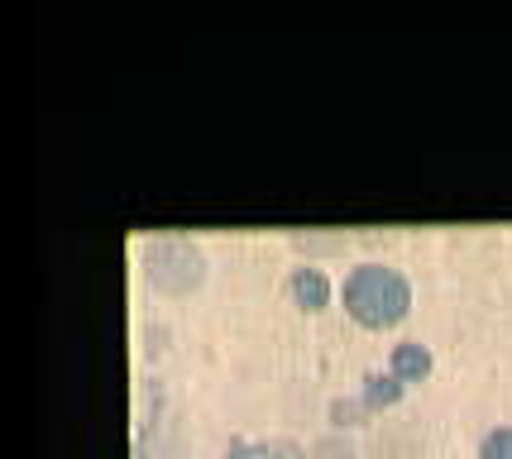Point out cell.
Masks as SVG:
<instances>
[{
  "label": "cell",
  "mask_w": 512,
  "mask_h": 459,
  "mask_svg": "<svg viewBox=\"0 0 512 459\" xmlns=\"http://www.w3.org/2000/svg\"><path fill=\"white\" fill-rule=\"evenodd\" d=\"M398 397H402V378H398V373H369V378H364V407H369V412L393 407Z\"/></svg>",
  "instance_id": "6"
},
{
  "label": "cell",
  "mask_w": 512,
  "mask_h": 459,
  "mask_svg": "<svg viewBox=\"0 0 512 459\" xmlns=\"http://www.w3.org/2000/svg\"><path fill=\"white\" fill-rule=\"evenodd\" d=\"M288 287H292V297H297V306H307V311H321V306L331 302V278L321 273V268H312V263H302V268H292V278H288Z\"/></svg>",
  "instance_id": "3"
},
{
  "label": "cell",
  "mask_w": 512,
  "mask_h": 459,
  "mask_svg": "<svg viewBox=\"0 0 512 459\" xmlns=\"http://www.w3.org/2000/svg\"><path fill=\"white\" fill-rule=\"evenodd\" d=\"M388 373H398L402 383H417V378H426V373H431V350H426L422 340H402V345H393Z\"/></svg>",
  "instance_id": "4"
},
{
  "label": "cell",
  "mask_w": 512,
  "mask_h": 459,
  "mask_svg": "<svg viewBox=\"0 0 512 459\" xmlns=\"http://www.w3.org/2000/svg\"><path fill=\"white\" fill-rule=\"evenodd\" d=\"M292 249H302V254H345L350 249V230H292L288 235Z\"/></svg>",
  "instance_id": "5"
},
{
  "label": "cell",
  "mask_w": 512,
  "mask_h": 459,
  "mask_svg": "<svg viewBox=\"0 0 512 459\" xmlns=\"http://www.w3.org/2000/svg\"><path fill=\"white\" fill-rule=\"evenodd\" d=\"M479 459H512V426H493L479 440Z\"/></svg>",
  "instance_id": "7"
},
{
  "label": "cell",
  "mask_w": 512,
  "mask_h": 459,
  "mask_svg": "<svg viewBox=\"0 0 512 459\" xmlns=\"http://www.w3.org/2000/svg\"><path fill=\"white\" fill-rule=\"evenodd\" d=\"M340 297H345V311L369 330L398 326L402 316L412 311V283H407V273L393 268V263H379V259H359L355 268L345 273Z\"/></svg>",
  "instance_id": "1"
},
{
  "label": "cell",
  "mask_w": 512,
  "mask_h": 459,
  "mask_svg": "<svg viewBox=\"0 0 512 459\" xmlns=\"http://www.w3.org/2000/svg\"><path fill=\"white\" fill-rule=\"evenodd\" d=\"M316 455L321 459H355V445H350V440H321Z\"/></svg>",
  "instance_id": "8"
},
{
  "label": "cell",
  "mask_w": 512,
  "mask_h": 459,
  "mask_svg": "<svg viewBox=\"0 0 512 459\" xmlns=\"http://www.w3.org/2000/svg\"><path fill=\"white\" fill-rule=\"evenodd\" d=\"M211 273V259L192 235H154L139 244V278L163 292V297H187L197 292Z\"/></svg>",
  "instance_id": "2"
}]
</instances>
